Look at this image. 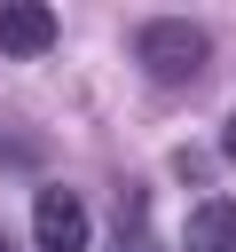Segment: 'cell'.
<instances>
[{
  "label": "cell",
  "mask_w": 236,
  "mask_h": 252,
  "mask_svg": "<svg viewBox=\"0 0 236 252\" xmlns=\"http://www.w3.org/2000/svg\"><path fill=\"white\" fill-rule=\"evenodd\" d=\"M134 55H142V71H149L157 87H189V79L205 71L212 39H205L189 16H149V24L134 32Z\"/></svg>",
  "instance_id": "cell-1"
},
{
  "label": "cell",
  "mask_w": 236,
  "mask_h": 252,
  "mask_svg": "<svg viewBox=\"0 0 236 252\" xmlns=\"http://www.w3.org/2000/svg\"><path fill=\"white\" fill-rule=\"evenodd\" d=\"M31 236H39V252H87L94 220H87V205L71 189H39L31 197Z\"/></svg>",
  "instance_id": "cell-2"
},
{
  "label": "cell",
  "mask_w": 236,
  "mask_h": 252,
  "mask_svg": "<svg viewBox=\"0 0 236 252\" xmlns=\"http://www.w3.org/2000/svg\"><path fill=\"white\" fill-rule=\"evenodd\" d=\"M47 47H55V8H24V0H8V8H0V55L31 63V55H47Z\"/></svg>",
  "instance_id": "cell-3"
},
{
  "label": "cell",
  "mask_w": 236,
  "mask_h": 252,
  "mask_svg": "<svg viewBox=\"0 0 236 252\" xmlns=\"http://www.w3.org/2000/svg\"><path fill=\"white\" fill-rule=\"evenodd\" d=\"M181 252H236V197H205L181 220Z\"/></svg>",
  "instance_id": "cell-4"
},
{
  "label": "cell",
  "mask_w": 236,
  "mask_h": 252,
  "mask_svg": "<svg viewBox=\"0 0 236 252\" xmlns=\"http://www.w3.org/2000/svg\"><path fill=\"white\" fill-rule=\"evenodd\" d=\"M110 252H165V244H157V236L142 228V197H126V236H118Z\"/></svg>",
  "instance_id": "cell-5"
},
{
  "label": "cell",
  "mask_w": 236,
  "mask_h": 252,
  "mask_svg": "<svg viewBox=\"0 0 236 252\" xmlns=\"http://www.w3.org/2000/svg\"><path fill=\"white\" fill-rule=\"evenodd\" d=\"M220 150H228V165H236V110H228V126H220Z\"/></svg>",
  "instance_id": "cell-6"
},
{
  "label": "cell",
  "mask_w": 236,
  "mask_h": 252,
  "mask_svg": "<svg viewBox=\"0 0 236 252\" xmlns=\"http://www.w3.org/2000/svg\"><path fill=\"white\" fill-rule=\"evenodd\" d=\"M0 252H8V236H0Z\"/></svg>",
  "instance_id": "cell-7"
}]
</instances>
